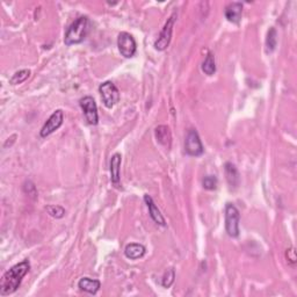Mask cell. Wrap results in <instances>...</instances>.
Masks as SVG:
<instances>
[{
	"mask_svg": "<svg viewBox=\"0 0 297 297\" xmlns=\"http://www.w3.org/2000/svg\"><path fill=\"white\" fill-rule=\"evenodd\" d=\"M185 150L187 155L193 157H199L203 155L205 149H203L201 138H200L198 131L194 130V129H191L187 132L185 141Z\"/></svg>",
	"mask_w": 297,
	"mask_h": 297,
	"instance_id": "5",
	"label": "cell"
},
{
	"mask_svg": "<svg viewBox=\"0 0 297 297\" xmlns=\"http://www.w3.org/2000/svg\"><path fill=\"white\" fill-rule=\"evenodd\" d=\"M202 71L207 76H213L216 72V63H215V57L212 52L206 56L205 62L202 63Z\"/></svg>",
	"mask_w": 297,
	"mask_h": 297,
	"instance_id": "17",
	"label": "cell"
},
{
	"mask_svg": "<svg viewBox=\"0 0 297 297\" xmlns=\"http://www.w3.org/2000/svg\"><path fill=\"white\" fill-rule=\"evenodd\" d=\"M30 76V70H21V71H17L13 74V77L10 78L9 80V84L12 85H19V84H22L24 80H27L28 78Z\"/></svg>",
	"mask_w": 297,
	"mask_h": 297,
	"instance_id": "19",
	"label": "cell"
},
{
	"mask_svg": "<svg viewBox=\"0 0 297 297\" xmlns=\"http://www.w3.org/2000/svg\"><path fill=\"white\" fill-rule=\"evenodd\" d=\"M88 19L86 16H80L66 30L64 43L66 45L79 44L83 42L88 34Z\"/></svg>",
	"mask_w": 297,
	"mask_h": 297,
	"instance_id": "2",
	"label": "cell"
},
{
	"mask_svg": "<svg viewBox=\"0 0 297 297\" xmlns=\"http://www.w3.org/2000/svg\"><path fill=\"white\" fill-rule=\"evenodd\" d=\"M202 185L203 188L207 189V191H215L217 188L218 180L215 175H207V177L203 178Z\"/></svg>",
	"mask_w": 297,
	"mask_h": 297,
	"instance_id": "20",
	"label": "cell"
},
{
	"mask_svg": "<svg viewBox=\"0 0 297 297\" xmlns=\"http://www.w3.org/2000/svg\"><path fill=\"white\" fill-rule=\"evenodd\" d=\"M224 172H225V178H227V181L229 186H230L231 189L238 188L239 184H241V174L232 163H225L224 165Z\"/></svg>",
	"mask_w": 297,
	"mask_h": 297,
	"instance_id": "11",
	"label": "cell"
},
{
	"mask_svg": "<svg viewBox=\"0 0 297 297\" xmlns=\"http://www.w3.org/2000/svg\"><path fill=\"white\" fill-rule=\"evenodd\" d=\"M45 209L50 216L55 218H62L65 215V209L60 206H48Z\"/></svg>",
	"mask_w": 297,
	"mask_h": 297,
	"instance_id": "21",
	"label": "cell"
},
{
	"mask_svg": "<svg viewBox=\"0 0 297 297\" xmlns=\"http://www.w3.org/2000/svg\"><path fill=\"white\" fill-rule=\"evenodd\" d=\"M63 120H64V114L60 109L55 110L51 114V116L46 120V122L44 123V126L41 129V137H48L49 135H51L52 132H55L57 129H58L60 126L63 124Z\"/></svg>",
	"mask_w": 297,
	"mask_h": 297,
	"instance_id": "9",
	"label": "cell"
},
{
	"mask_svg": "<svg viewBox=\"0 0 297 297\" xmlns=\"http://www.w3.org/2000/svg\"><path fill=\"white\" fill-rule=\"evenodd\" d=\"M175 14H173L169 20H167V22L165 23V26L160 31L158 38H157V41L155 42V48L156 50H159V51H163V50H165L167 46L170 45V42H171V38H172V31H173V26H174V21H175Z\"/></svg>",
	"mask_w": 297,
	"mask_h": 297,
	"instance_id": "8",
	"label": "cell"
},
{
	"mask_svg": "<svg viewBox=\"0 0 297 297\" xmlns=\"http://www.w3.org/2000/svg\"><path fill=\"white\" fill-rule=\"evenodd\" d=\"M80 107L83 109L85 119L87 121L88 124L91 126H95L99 122V115H98V107L94 99L92 96H85L80 100Z\"/></svg>",
	"mask_w": 297,
	"mask_h": 297,
	"instance_id": "7",
	"label": "cell"
},
{
	"mask_svg": "<svg viewBox=\"0 0 297 297\" xmlns=\"http://www.w3.org/2000/svg\"><path fill=\"white\" fill-rule=\"evenodd\" d=\"M225 17L232 23H239L243 15V3L242 2H231L225 7Z\"/></svg>",
	"mask_w": 297,
	"mask_h": 297,
	"instance_id": "10",
	"label": "cell"
},
{
	"mask_svg": "<svg viewBox=\"0 0 297 297\" xmlns=\"http://www.w3.org/2000/svg\"><path fill=\"white\" fill-rule=\"evenodd\" d=\"M117 46H119L121 55L126 57V58L134 57L136 50H137V44H136L134 36L131 34L127 33V31L120 33L119 37H117Z\"/></svg>",
	"mask_w": 297,
	"mask_h": 297,
	"instance_id": "6",
	"label": "cell"
},
{
	"mask_svg": "<svg viewBox=\"0 0 297 297\" xmlns=\"http://www.w3.org/2000/svg\"><path fill=\"white\" fill-rule=\"evenodd\" d=\"M78 287H79L81 292L94 295L99 292L100 287H101V284H100L99 280H95V279L81 278L79 282H78Z\"/></svg>",
	"mask_w": 297,
	"mask_h": 297,
	"instance_id": "14",
	"label": "cell"
},
{
	"mask_svg": "<svg viewBox=\"0 0 297 297\" xmlns=\"http://www.w3.org/2000/svg\"><path fill=\"white\" fill-rule=\"evenodd\" d=\"M124 255L130 260H137L139 258H142L145 255V248L142 244H137V243H132L126 246L124 250Z\"/></svg>",
	"mask_w": 297,
	"mask_h": 297,
	"instance_id": "16",
	"label": "cell"
},
{
	"mask_svg": "<svg viewBox=\"0 0 297 297\" xmlns=\"http://www.w3.org/2000/svg\"><path fill=\"white\" fill-rule=\"evenodd\" d=\"M174 279H175L174 270H173V268H170V270L166 271V273L164 274V277H163L162 284H163L164 287H165V288H170L171 286L173 285Z\"/></svg>",
	"mask_w": 297,
	"mask_h": 297,
	"instance_id": "22",
	"label": "cell"
},
{
	"mask_svg": "<svg viewBox=\"0 0 297 297\" xmlns=\"http://www.w3.org/2000/svg\"><path fill=\"white\" fill-rule=\"evenodd\" d=\"M155 136L157 142L159 144H162L165 148L170 149L171 148V143H172V136H171V131L170 128L167 126H159L156 128L155 130Z\"/></svg>",
	"mask_w": 297,
	"mask_h": 297,
	"instance_id": "15",
	"label": "cell"
},
{
	"mask_svg": "<svg viewBox=\"0 0 297 297\" xmlns=\"http://www.w3.org/2000/svg\"><path fill=\"white\" fill-rule=\"evenodd\" d=\"M121 162H122V157L120 153H115L110 158V180L115 186H119L120 179H121Z\"/></svg>",
	"mask_w": 297,
	"mask_h": 297,
	"instance_id": "12",
	"label": "cell"
},
{
	"mask_svg": "<svg viewBox=\"0 0 297 297\" xmlns=\"http://www.w3.org/2000/svg\"><path fill=\"white\" fill-rule=\"evenodd\" d=\"M30 270V264L28 260L21 261L20 264H16L9 271H7L2 275L1 282H0V295L7 296L13 294L20 287L22 279L26 277V274Z\"/></svg>",
	"mask_w": 297,
	"mask_h": 297,
	"instance_id": "1",
	"label": "cell"
},
{
	"mask_svg": "<svg viewBox=\"0 0 297 297\" xmlns=\"http://www.w3.org/2000/svg\"><path fill=\"white\" fill-rule=\"evenodd\" d=\"M239 221H241V214H239L237 207L232 203H227L225 206V230L232 238L239 236Z\"/></svg>",
	"mask_w": 297,
	"mask_h": 297,
	"instance_id": "3",
	"label": "cell"
},
{
	"mask_svg": "<svg viewBox=\"0 0 297 297\" xmlns=\"http://www.w3.org/2000/svg\"><path fill=\"white\" fill-rule=\"evenodd\" d=\"M278 45V33L275 28L272 27L267 33L266 38V51L267 53L273 52Z\"/></svg>",
	"mask_w": 297,
	"mask_h": 297,
	"instance_id": "18",
	"label": "cell"
},
{
	"mask_svg": "<svg viewBox=\"0 0 297 297\" xmlns=\"http://www.w3.org/2000/svg\"><path fill=\"white\" fill-rule=\"evenodd\" d=\"M100 95H101L102 102L107 108H113L119 102L120 92L119 88L114 85L112 81H105L99 87Z\"/></svg>",
	"mask_w": 297,
	"mask_h": 297,
	"instance_id": "4",
	"label": "cell"
},
{
	"mask_svg": "<svg viewBox=\"0 0 297 297\" xmlns=\"http://www.w3.org/2000/svg\"><path fill=\"white\" fill-rule=\"evenodd\" d=\"M144 201L146 203V206H148L150 216H151L152 220L155 221L157 224L162 225V227H165V225H166L165 218L163 217L162 213H160V210L158 209V207L156 206V203L153 202V200H152L151 196L144 195Z\"/></svg>",
	"mask_w": 297,
	"mask_h": 297,
	"instance_id": "13",
	"label": "cell"
}]
</instances>
